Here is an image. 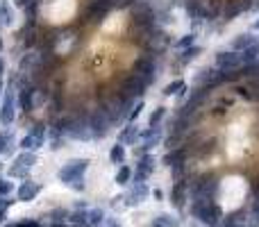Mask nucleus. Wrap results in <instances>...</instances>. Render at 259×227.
<instances>
[{"label": "nucleus", "instance_id": "1", "mask_svg": "<svg viewBox=\"0 0 259 227\" xmlns=\"http://www.w3.org/2000/svg\"><path fill=\"white\" fill-rule=\"evenodd\" d=\"M218 189H221V177L216 173H212V171L200 173L189 184V198L191 200H214Z\"/></svg>", "mask_w": 259, "mask_h": 227}, {"label": "nucleus", "instance_id": "2", "mask_svg": "<svg viewBox=\"0 0 259 227\" xmlns=\"http://www.w3.org/2000/svg\"><path fill=\"white\" fill-rule=\"evenodd\" d=\"M189 211L193 218H198L200 222H204L209 227L223 222V207L216 200H191Z\"/></svg>", "mask_w": 259, "mask_h": 227}, {"label": "nucleus", "instance_id": "3", "mask_svg": "<svg viewBox=\"0 0 259 227\" xmlns=\"http://www.w3.org/2000/svg\"><path fill=\"white\" fill-rule=\"evenodd\" d=\"M130 71L136 73V75H139L141 80L150 86L154 82V77H157V62H154L152 57H148V54L141 52V54H136V57L132 59Z\"/></svg>", "mask_w": 259, "mask_h": 227}, {"label": "nucleus", "instance_id": "4", "mask_svg": "<svg viewBox=\"0 0 259 227\" xmlns=\"http://www.w3.org/2000/svg\"><path fill=\"white\" fill-rule=\"evenodd\" d=\"M89 159H73V161H68L66 166H62L59 168V173H57V180L62 182V184H68L71 186L73 182H77V180H82L84 177V173H86V168H89Z\"/></svg>", "mask_w": 259, "mask_h": 227}, {"label": "nucleus", "instance_id": "5", "mask_svg": "<svg viewBox=\"0 0 259 227\" xmlns=\"http://www.w3.org/2000/svg\"><path fill=\"white\" fill-rule=\"evenodd\" d=\"M45 136H48V127H45L43 123H34L32 130L23 136L18 145H21L23 152H36V150L45 143Z\"/></svg>", "mask_w": 259, "mask_h": 227}, {"label": "nucleus", "instance_id": "6", "mask_svg": "<svg viewBox=\"0 0 259 227\" xmlns=\"http://www.w3.org/2000/svg\"><path fill=\"white\" fill-rule=\"evenodd\" d=\"M16 107H18L16 93H14L12 82H9L7 91L3 93V100H0V125H5V127L12 125L14 118H16Z\"/></svg>", "mask_w": 259, "mask_h": 227}, {"label": "nucleus", "instance_id": "7", "mask_svg": "<svg viewBox=\"0 0 259 227\" xmlns=\"http://www.w3.org/2000/svg\"><path fill=\"white\" fill-rule=\"evenodd\" d=\"M109 127H112V123H109V118H107V111H102L100 107L89 111V130H91L93 139H102L109 132Z\"/></svg>", "mask_w": 259, "mask_h": 227}, {"label": "nucleus", "instance_id": "8", "mask_svg": "<svg viewBox=\"0 0 259 227\" xmlns=\"http://www.w3.org/2000/svg\"><path fill=\"white\" fill-rule=\"evenodd\" d=\"M25 80V77H23ZM16 102H18V109H21L25 116H30L32 111H34V102H36V89L32 84H27V80L21 84V89H18L16 93Z\"/></svg>", "mask_w": 259, "mask_h": 227}, {"label": "nucleus", "instance_id": "9", "mask_svg": "<svg viewBox=\"0 0 259 227\" xmlns=\"http://www.w3.org/2000/svg\"><path fill=\"white\" fill-rule=\"evenodd\" d=\"M243 66V59L239 52L234 50H223L216 54V68L218 71H236V68Z\"/></svg>", "mask_w": 259, "mask_h": 227}, {"label": "nucleus", "instance_id": "10", "mask_svg": "<svg viewBox=\"0 0 259 227\" xmlns=\"http://www.w3.org/2000/svg\"><path fill=\"white\" fill-rule=\"evenodd\" d=\"M189 159H191V152L184 148V145H180V148H175V150H166V154H164V163H166L168 168L186 166Z\"/></svg>", "mask_w": 259, "mask_h": 227}, {"label": "nucleus", "instance_id": "11", "mask_svg": "<svg viewBox=\"0 0 259 227\" xmlns=\"http://www.w3.org/2000/svg\"><path fill=\"white\" fill-rule=\"evenodd\" d=\"M154 171V157L152 154H143V157H139V161H136V168H134V182H148V177L152 175Z\"/></svg>", "mask_w": 259, "mask_h": 227}, {"label": "nucleus", "instance_id": "12", "mask_svg": "<svg viewBox=\"0 0 259 227\" xmlns=\"http://www.w3.org/2000/svg\"><path fill=\"white\" fill-rule=\"evenodd\" d=\"M148 193H150V189L145 182H134V186L127 191V195L123 200H125L127 207H136V204H141L145 198H148Z\"/></svg>", "mask_w": 259, "mask_h": 227}, {"label": "nucleus", "instance_id": "13", "mask_svg": "<svg viewBox=\"0 0 259 227\" xmlns=\"http://www.w3.org/2000/svg\"><path fill=\"white\" fill-rule=\"evenodd\" d=\"M189 184L191 182H175L171 191V204L175 209H184L186 207V200H189Z\"/></svg>", "mask_w": 259, "mask_h": 227}, {"label": "nucleus", "instance_id": "14", "mask_svg": "<svg viewBox=\"0 0 259 227\" xmlns=\"http://www.w3.org/2000/svg\"><path fill=\"white\" fill-rule=\"evenodd\" d=\"M39 191H41V184H39V182H34V180H23V184L18 186V191H16V198L21 200V202H30V200H34L36 195H39Z\"/></svg>", "mask_w": 259, "mask_h": 227}, {"label": "nucleus", "instance_id": "15", "mask_svg": "<svg viewBox=\"0 0 259 227\" xmlns=\"http://www.w3.org/2000/svg\"><path fill=\"white\" fill-rule=\"evenodd\" d=\"M141 132H143V130H139L134 123H127V125L121 130V134H118L116 143H121V145H136L141 141Z\"/></svg>", "mask_w": 259, "mask_h": 227}, {"label": "nucleus", "instance_id": "16", "mask_svg": "<svg viewBox=\"0 0 259 227\" xmlns=\"http://www.w3.org/2000/svg\"><path fill=\"white\" fill-rule=\"evenodd\" d=\"M241 73V80L243 82H252V80H259V62H250V64H243L239 68Z\"/></svg>", "mask_w": 259, "mask_h": 227}, {"label": "nucleus", "instance_id": "17", "mask_svg": "<svg viewBox=\"0 0 259 227\" xmlns=\"http://www.w3.org/2000/svg\"><path fill=\"white\" fill-rule=\"evenodd\" d=\"M254 41H257V39H254V36L250 34V32H243V34H239V36H236L234 41H232V50L241 54V52H243L245 48H248V45H252Z\"/></svg>", "mask_w": 259, "mask_h": 227}, {"label": "nucleus", "instance_id": "18", "mask_svg": "<svg viewBox=\"0 0 259 227\" xmlns=\"http://www.w3.org/2000/svg\"><path fill=\"white\" fill-rule=\"evenodd\" d=\"M109 161L116 163L118 168L125 166V145H121V143L112 145V150H109Z\"/></svg>", "mask_w": 259, "mask_h": 227}, {"label": "nucleus", "instance_id": "19", "mask_svg": "<svg viewBox=\"0 0 259 227\" xmlns=\"http://www.w3.org/2000/svg\"><path fill=\"white\" fill-rule=\"evenodd\" d=\"M68 222H71L73 227H84V225H89V211H82V209H77V211H73V213H68V218H66Z\"/></svg>", "mask_w": 259, "mask_h": 227}, {"label": "nucleus", "instance_id": "20", "mask_svg": "<svg viewBox=\"0 0 259 227\" xmlns=\"http://www.w3.org/2000/svg\"><path fill=\"white\" fill-rule=\"evenodd\" d=\"M177 225H180V220H177L175 216H168V213H159V216L150 222V227H177Z\"/></svg>", "mask_w": 259, "mask_h": 227}, {"label": "nucleus", "instance_id": "21", "mask_svg": "<svg viewBox=\"0 0 259 227\" xmlns=\"http://www.w3.org/2000/svg\"><path fill=\"white\" fill-rule=\"evenodd\" d=\"M241 59H243V64L259 62V41H254L252 45H248V48L241 52Z\"/></svg>", "mask_w": 259, "mask_h": 227}, {"label": "nucleus", "instance_id": "22", "mask_svg": "<svg viewBox=\"0 0 259 227\" xmlns=\"http://www.w3.org/2000/svg\"><path fill=\"white\" fill-rule=\"evenodd\" d=\"M107 216H105L102 209H89V225L91 227H102Z\"/></svg>", "mask_w": 259, "mask_h": 227}, {"label": "nucleus", "instance_id": "23", "mask_svg": "<svg viewBox=\"0 0 259 227\" xmlns=\"http://www.w3.org/2000/svg\"><path fill=\"white\" fill-rule=\"evenodd\" d=\"M14 145V134L12 132H0V154H9Z\"/></svg>", "mask_w": 259, "mask_h": 227}, {"label": "nucleus", "instance_id": "24", "mask_svg": "<svg viewBox=\"0 0 259 227\" xmlns=\"http://www.w3.org/2000/svg\"><path fill=\"white\" fill-rule=\"evenodd\" d=\"M195 45V32H191V34H184L182 39H177L175 41V50H189V48H193Z\"/></svg>", "mask_w": 259, "mask_h": 227}, {"label": "nucleus", "instance_id": "25", "mask_svg": "<svg viewBox=\"0 0 259 227\" xmlns=\"http://www.w3.org/2000/svg\"><path fill=\"white\" fill-rule=\"evenodd\" d=\"M16 163H21V166H27V168H32L36 163V152H18L16 154V159H14Z\"/></svg>", "mask_w": 259, "mask_h": 227}, {"label": "nucleus", "instance_id": "26", "mask_svg": "<svg viewBox=\"0 0 259 227\" xmlns=\"http://www.w3.org/2000/svg\"><path fill=\"white\" fill-rule=\"evenodd\" d=\"M7 173H9V177H21V180H30V177H27V175H30V168H27V166H21V163H16V161L9 166Z\"/></svg>", "mask_w": 259, "mask_h": 227}, {"label": "nucleus", "instance_id": "27", "mask_svg": "<svg viewBox=\"0 0 259 227\" xmlns=\"http://www.w3.org/2000/svg\"><path fill=\"white\" fill-rule=\"evenodd\" d=\"M198 54H200L198 45H193V48H189V50H182V54L177 57V64H180V66H186V64H189L191 59H195Z\"/></svg>", "mask_w": 259, "mask_h": 227}, {"label": "nucleus", "instance_id": "28", "mask_svg": "<svg viewBox=\"0 0 259 227\" xmlns=\"http://www.w3.org/2000/svg\"><path fill=\"white\" fill-rule=\"evenodd\" d=\"M132 177H134L132 168L130 166H121V168H118V173H116V184H127Z\"/></svg>", "mask_w": 259, "mask_h": 227}, {"label": "nucleus", "instance_id": "29", "mask_svg": "<svg viewBox=\"0 0 259 227\" xmlns=\"http://www.w3.org/2000/svg\"><path fill=\"white\" fill-rule=\"evenodd\" d=\"M166 116V107H157L152 114H150L148 118V127H159V123H162V118Z\"/></svg>", "mask_w": 259, "mask_h": 227}, {"label": "nucleus", "instance_id": "30", "mask_svg": "<svg viewBox=\"0 0 259 227\" xmlns=\"http://www.w3.org/2000/svg\"><path fill=\"white\" fill-rule=\"evenodd\" d=\"M186 89V84H184V80H175V82H171V84L164 89V95H175V93H182V91Z\"/></svg>", "mask_w": 259, "mask_h": 227}, {"label": "nucleus", "instance_id": "31", "mask_svg": "<svg viewBox=\"0 0 259 227\" xmlns=\"http://www.w3.org/2000/svg\"><path fill=\"white\" fill-rule=\"evenodd\" d=\"M12 18H14L12 7H9L7 3H0V23H3V25H12Z\"/></svg>", "mask_w": 259, "mask_h": 227}, {"label": "nucleus", "instance_id": "32", "mask_svg": "<svg viewBox=\"0 0 259 227\" xmlns=\"http://www.w3.org/2000/svg\"><path fill=\"white\" fill-rule=\"evenodd\" d=\"M12 189H14V184L9 180H0V198H9Z\"/></svg>", "mask_w": 259, "mask_h": 227}, {"label": "nucleus", "instance_id": "33", "mask_svg": "<svg viewBox=\"0 0 259 227\" xmlns=\"http://www.w3.org/2000/svg\"><path fill=\"white\" fill-rule=\"evenodd\" d=\"M141 111H143V100H139V102L134 104V109H132V114H130V118H127V121L134 123L136 118H139V114H141Z\"/></svg>", "mask_w": 259, "mask_h": 227}, {"label": "nucleus", "instance_id": "34", "mask_svg": "<svg viewBox=\"0 0 259 227\" xmlns=\"http://www.w3.org/2000/svg\"><path fill=\"white\" fill-rule=\"evenodd\" d=\"M71 189H73V191H77V193H82V191L86 189V184H84V177H82V180H77V182H73V184H71Z\"/></svg>", "mask_w": 259, "mask_h": 227}, {"label": "nucleus", "instance_id": "35", "mask_svg": "<svg viewBox=\"0 0 259 227\" xmlns=\"http://www.w3.org/2000/svg\"><path fill=\"white\" fill-rule=\"evenodd\" d=\"M14 204V200L12 198H0V211H7L9 207Z\"/></svg>", "mask_w": 259, "mask_h": 227}, {"label": "nucleus", "instance_id": "36", "mask_svg": "<svg viewBox=\"0 0 259 227\" xmlns=\"http://www.w3.org/2000/svg\"><path fill=\"white\" fill-rule=\"evenodd\" d=\"M3 89H5V86H3V77H0V98H3V93H5Z\"/></svg>", "mask_w": 259, "mask_h": 227}, {"label": "nucleus", "instance_id": "37", "mask_svg": "<svg viewBox=\"0 0 259 227\" xmlns=\"http://www.w3.org/2000/svg\"><path fill=\"white\" fill-rule=\"evenodd\" d=\"M3 71H5V64H3V59H0V77H3Z\"/></svg>", "mask_w": 259, "mask_h": 227}, {"label": "nucleus", "instance_id": "38", "mask_svg": "<svg viewBox=\"0 0 259 227\" xmlns=\"http://www.w3.org/2000/svg\"><path fill=\"white\" fill-rule=\"evenodd\" d=\"M254 202H259V193H254Z\"/></svg>", "mask_w": 259, "mask_h": 227}, {"label": "nucleus", "instance_id": "39", "mask_svg": "<svg viewBox=\"0 0 259 227\" xmlns=\"http://www.w3.org/2000/svg\"><path fill=\"white\" fill-rule=\"evenodd\" d=\"M7 227H21V222H16V225H7Z\"/></svg>", "mask_w": 259, "mask_h": 227}, {"label": "nucleus", "instance_id": "40", "mask_svg": "<svg viewBox=\"0 0 259 227\" xmlns=\"http://www.w3.org/2000/svg\"><path fill=\"white\" fill-rule=\"evenodd\" d=\"M0 50H3V39H0Z\"/></svg>", "mask_w": 259, "mask_h": 227}, {"label": "nucleus", "instance_id": "41", "mask_svg": "<svg viewBox=\"0 0 259 227\" xmlns=\"http://www.w3.org/2000/svg\"><path fill=\"white\" fill-rule=\"evenodd\" d=\"M53 227H64V225H59V222H57V225H53Z\"/></svg>", "mask_w": 259, "mask_h": 227}, {"label": "nucleus", "instance_id": "42", "mask_svg": "<svg viewBox=\"0 0 259 227\" xmlns=\"http://www.w3.org/2000/svg\"><path fill=\"white\" fill-rule=\"evenodd\" d=\"M0 171H3V163H0Z\"/></svg>", "mask_w": 259, "mask_h": 227}, {"label": "nucleus", "instance_id": "43", "mask_svg": "<svg viewBox=\"0 0 259 227\" xmlns=\"http://www.w3.org/2000/svg\"><path fill=\"white\" fill-rule=\"evenodd\" d=\"M102 227H107V225H102Z\"/></svg>", "mask_w": 259, "mask_h": 227}]
</instances>
